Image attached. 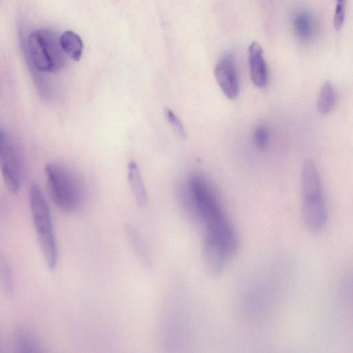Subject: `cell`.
<instances>
[{
    "instance_id": "6da1fadb",
    "label": "cell",
    "mask_w": 353,
    "mask_h": 353,
    "mask_svg": "<svg viewBox=\"0 0 353 353\" xmlns=\"http://www.w3.org/2000/svg\"><path fill=\"white\" fill-rule=\"evenodd\" d=\"M21 29V48L31 75L55 72L65 66L68 56L60 46L57 32L40 28L26 35Z\"/></svg>"
},
{
    "instance_id": "7a4b0ae2",
    "label": "cell",
    "mask_w": 353,
    "mask_h": 353,
    "mask_svg": "<svg viewBox=\"0 0 353 353\" xmlns=\"http://www.w3.org/2000/svg\"><path fill=\"white\" fill-rule=\"evenodd\" d=\"M188 186L196 210L205 225V230L223 240L233 238L236 232L208 181L203 176L194 174L189 179Z\"/></svg>"
},
{
    "instance_id": "3957f363",
    "label": "cell",
    "mask_w": 353,
    "mask_h": 353,
    "mask_svg": "<svg viewBox=\"0 0 353 353\" xmlns=\"http://www.w3.org/2000/svg\"><path fill=\"white\" fill-rule=\"evenodd\" d=\"M29 202L43 259L48 268L53 270L58 262L57 244L48 204L40 187L37 184H32L30 188Z\"/></svg>"
},
{
    "instance_id": "277c9868",
    "label": "cell",
    "mask_w": 353,
    "mask_h": 353,
    "mask_svg": "<svg viewBox=\"0 0 353 353\" xmlns=\"http://www.w3.org/2000/svg\"><path fill=\"white\" fill-rule=\"evenodd\" d=\"M45 172L48 192L53 202L64 212L75 210L80 204L82 194L81 183L77 175L59 163L48 164Z\"/></svg>"
},
{
    "instance_id": "5b68a950",
    "label": "cell",
    "mask_w": 353,
    "mask_h": 353,
    "mask_svg": "<svg viewBox=\"0 0 353 353\" xmlns=\"http://www.w3.org/2000/svg\"><path fill=\"white\" fill-rule=\"evenodd\" d=\"M0 170L8 190L17 193L21 184V157L16 142L5 132H0Z\"/></svg>"
},
{
    "instance_id": "8992f818",
    "label": "cell",
    "mask_w": 353,
    "mask_h": 353,
    "mask_svg": "<svg viewBox=\"0 0 353 353\" xmlns=\"http://www.w3.org/2000/svg\"><path fill=\"white\" fill-rule=\"evenodd\" d=\"M214 77L221 90L226 97L235 99L239 92V81L234 54L225 52L214 68Z\"/></svg>"
},
{
    "instance_id": "52a82bcc",
    "label": "cell",
    "mask_w": 353,
    "mask_h": 353,
    "mask_svg": "<svg viewBox=\"0 0 353 353\" xmlns=\"http://www.w3.org/2000/svg\"><path fill=\"white\" fill-rule=\"evenodd\" d=\"M229 256L230 255L223 243L212 233L204 231L203 259L208 273L212 276L221 274Z\"/></svg>"
},
{
    "instance_id": "ba28073f",
    "label": "cell",
    "mask_w": 353,
    "mask_h": 353,
    "mask_svg": "<svg viewBox=\"0 0 353 353\" xmlns=\"http://www.w3.org/2000/svg\"><path fill=\"white\" fill-rule=\"evenodd\" d=\"M302 216L305 225L312 232H319L325 225L327 210L323 195L303 197Z\"/></svg>"
},
{
    "instance_id": "9c48e42d",
    "label": "cell",
    "mask_w": 353,
    "mask_h": 353,
    "mask_svg": "<svg viewBox=\"0 0 353 353\" xmlns=\"http://www.w3.org/2000/svg\"><path fill=\"white\" fill-rule=\"evenodd\" d=\"M248 54L251 80L256 87L263 88L268 83V72L261 46L256 41L251 42Z\"/></svg>"
},
{
    "instance_id": "30bf717a",
    "label": "cell",
    "mask_w": 353,
    "mask_h": 353,
    "mask_svg": "<svg viewBox=\"0 0 353 353\" xmlns=\"http://www.w3.org/2000/svg\"><path fill=\"white\" fill-rule=\"evenodd\" d=\"M302 195L304 196L323 195L321 181L317 168L311 160H307L301 170Z\"/></svg>"
},
{
    "instance_id": "8fae6325",
    "label": "cell",
    "mask_w": 353,
    "mask_h": 353,
    "mask_svg": "<svg viewBox=\"0 0 353 353\" xmlns=\"http://www.w3.org/2000/svg\"><path fill=\"white\" fill-rule=\"evenodd\" d=\"M128 179L137 205L144 207L148 202L147 192L140 170L134 161H130L128 165Z\"/></svg>"
},
{
    "instance_id": "7c38bea8",
    "label": "cell",
    "mask_w": 353,
    "mask_h": 353,
    "mask_svg": "<svg viewBox=\"0 0 353 353\" xmlns=\"http://www.w3.org/2000/svg\"><path fill=\"white\" fill-rule=\"evenodd\" d=\"M127 239L142 265L147 270L152 269V261L143 241L130 225H125Z\"/></svg>"
},
{
    "instance_id": "4fadbf2b",
    "label": "cell",
    "mask_w": 353,
    "mask_h": 353,
    "mask_svg": "<svg viewBox=\"0 0 353 353\" xmlns=\"http://www.w3.org/2000/svg\"><path fill=\"white\" fill-rule=\"evenodd\" d=\"M294 28L299 38L309 41L314 36L316 25L313 16L307 11L297 12L294 18Z\"/></svg>"
},
{
    "instance_id": "5bb4252c",
    "label": "cell",
    "mask_w": 353,
    "mask_h": 353,
    "mask_svg": "<svg viewBox=\"0 0 353 353\" xmlns=\"http://www.w3.org/2000/svg\"><path fill=\"white\" fill-rule=\"evenodd\" d=\"M60 46L64 53L74 61H79L83 53V45L81 37L75 32L67 30L59 35Z\"/></svg>"
},
{
    "instance_id": "9a60e30c",
    "label": "cell",
    "mask_w": 353,
    "mask_h": 353,
    "mask_svg": "<svg viewBox=\"0 0 353 353\" xmlns=\"http://www.w3.org/2000/svg\"><path fill=\"white\" fill-rule=\"evenodd\" d=\"M14 345L17 352L33 353L41 352V345L34 334L26 327L18 328L14 334Z\"/></svg>"
},
{
    "instance_id": "2e32d148",
    "label": "cell",
    "mask_w": 353,
    "mask_h": 353,
    "mask_svg": "<svg viewBox=\"0 0 353 353\" xmlns=\"http://www.w3.org/2000/svg\"><path fill=\"white\" fill-rule=\"evenodd\" d=\"M336 103V93L333 85L326 81L322 86L317 100V108L322 114L330 113Z\"/></svg>"
},
{
    "instance_id": "e0dca14e",
    "label": "cell",
    "mask_w": 353,
    "mask_h": 353,
    "mask_svg": "<svg viewBox=\"0 0 353 353\" xmlns=\"http://www.w3.org/2000/svg\"><path fill=\"white\" fill-rule=\"evenodd\" d=\"M0 281L6 296L12 297L14 283L12 267L6 256L2 254H0Z\"/></svg>"
},
{
    "instance_id": "ac0fdd59",
    "label": "cell",
    "mask_w": 353,
    "mask_h": 353,
    "mask_svg": "<svg viewBox=\"0 0 353 353\" xmlns=\"http://www.w3.org/2000/svg\"><path fill=\"white\" fill-rule=\"evenodd\" d=\"M165 118L172 129L181 138L185 139L187 136L183 124L179 117L170 108L164 110Z\"/></svg>"
},
{
    "instance_id": "d6986e66",
    "label": "cell",
    "mask_w": 353,
    "mask_h": 353,
    "mask_svg": "<svg viewBox=\"0 0 353 353\" xmlns=\"http://www.w3.org/2000/svg\"><path fill=\"white\" fill-rule=\"evenodd\" d=\"M335 9L333 19L334 28L339 31L343 27L346 10V0H335Z\"/></svg>"
},
{
    "instance_id": "ffe728a7",
    "label": "cell",
    "mask_w": 353,
    "mask_h": 353,
    "mask_svg": "<svg viewBox=\"0 0 353 353\" xmlns=\"http://www.w3.org/2000/svg\"><path fill=\"white\" fill-rule=\"evenodd\" d=\"M253 141L254 145L259 150H263L268 145L269 142L268 130L264 125H258L253 134Z\"/></svg>"
}]
</instances>
